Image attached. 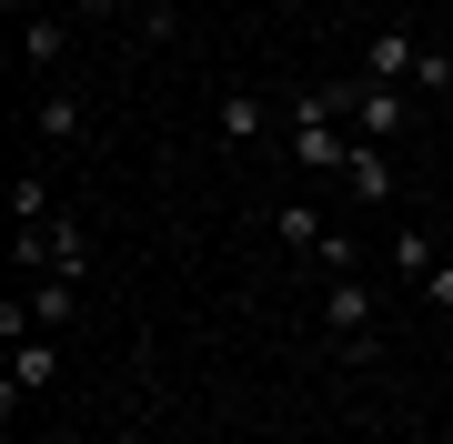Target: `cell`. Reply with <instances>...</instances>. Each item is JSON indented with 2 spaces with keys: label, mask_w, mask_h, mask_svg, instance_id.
<instances>
[{
  "label": "cell",
  "mask_w": 453,
  "mask_h": 444,
  "mask_svg": "<svg viewBox=\"0 0 453 444\" xmlns=\"http://www.w3.org/2000/svg\"><path fill=\"white\" fill-rule=\"evenodd\" d=\"M50 374H61V333H20V344H11V394H0V404L20 414V394H41Z\"/></svg>",
  "instance_id": "4"
},
{
  "label": "cell",
  "mask_w": 453,
  "mask_h": 444,
  "mask_svg": "<svg viewBox=\"0 0 453 444\" xmlns=\"http://www.w3.org/2000/svg\"><path fill=\"white\" fill-rule=\"evenodd\" d=\"M413 61H423L413 31H372V41H363V82H403V91H413Z\"/></svg>",
  "instance_id": "5"
},
{
  "label": "cell",
  "mask_w": 453,
  "mask_h": 444,
  "mask_svg": "<svg viewBox=\"0 0 453 444\" xmlns=\"http://www.w3.org/2000/svg\"><path fill=\"white\" fill-rule=\"evenodd\" d=\"M11 222H50V182H41V172L11 182Z\"/></svg>",
  "instance_id": "13"
},
{
  "label": "cell",
  "mask_w": 453,
  "mask_h": 444,
  "mask_svg": "<svg viewBox=\"0 0 453 444\" xmlns=\"http://www.w3.org/2000/svg\"><path fill=\"white\" fill-rule=\"evenodd\" d=\"M211 132H222V142H262V132H273V101H262V91H222V101H211Z\"/></svg>",
  "instance_id": "7"
},
{
  "label": "cell",
  "mask_w": 453,
  "mask_h": 444,
  "mask_svg": "<svg viewBox=\"0 0 453 444\" xmlns=\"http://www.w3.org/2000/svg\"><path fill=\"white\" fill-rule=\"evenodd\" d=\"M423 293H434V313H453V263H434V273H423Z\"/></svg>",
  "instance_id": "16"
},
{
  "label": "cell",
  "mask_w": 453,
  "mask_h": 444,
  "mask_svg": "<svg viewBox=\"0 0 453 444\" xmlns=\"http://www.w3.org/2000/svg\"><path fill=\"white\" fill-rule=\"evenodd\" d=\"M131 11H142V31H151V41H172V20H181V0H131Z\"/></svg>",
  "instance_id": "15"
},
{
  "label": "cell",
  "mask_w": 453,
  "mask_h": 444,
  "mask_svg": "<svg viewBox=\"0 0 453 444\" xmlns=\"http://www.w3.org/2000/svg\"><path fill=\"white\" fill-rule=\"evenodd\" d=\"M11 263L20 273H71V283H81L91 273V243H81V232H71V222H11Z\"/></svg>",
  "instance_id": "2"
},
{
  "label": "cell",
  "mask_w": 453,
  "mask_h": 444,
  "mask_svg": "<svg viewBox=\"0 0 453 444\" xmlns=\"http://www.w3.org/2000/svg\"><path fill=\"white\" fill-rule=\"evenodd\" d=\"M333 112L353 121L363 142H393V132L413 121V91H403V82H363V71H353V82H333Z\"/></svg>",
  "instance_id": "1"
},
{
  "label": "cell",
  "mask_w": 453,
  "mask_h": 444,
  "mask_svg": "<svg viewBox=\"0 0 453 444\" xmlns=\"http://www.w3.org/2000/svg\"><path fill=\"white\" fill-rule=\"evenodd\" d=\"M273 232H282L292 253H323V243H333L342 222H323V213H312V202H282V213H273Z\"/></svg>",
  "instance_id": "11"
},
{
  "label": "cell",
  "mask_w": 453,
  "mask_h": 444,
  "mask_svg": "<svg viewBox=\"0 0 453 444\" xmlns=\"http://www.w3.org/2000/svg\"><path fill=\"white\" fill-rule=\"evenodd\" d=\"M342 192H353L363 213H372V202H393V152H383V142H353V162H342Z\"/></svg>",
  "instance_id": "6"
},
{
  "label": "cell",
  "mask_w": 453,
  "mask_h": 444,
  "mask_svg": "<svg viewBox=\"0 0 453 444\" xmlns=\"http://www.w3.org/2000/svg\"><path fill=\"white\" fill-rule=\"evenodd\" d=\"M323 333L342 344V363L372 354V283H363V273H333V293H323Z\"/></svg>",
  "instance_id": "3"
},
{
  "label": "cell",
  "mask_w": 453,
  "mask_h": 444,
  "mask_svg": "<svg viewBox=\"0 0 453 444\" xmlns=\"http://www.w3.org/2000/svg\"><path fill=\"white\" fill-rule=\"evenodd\" d=\"M413 91H423V101L453 91V51H423V61H413Z\"/></svg>",
  "instance_id": "14"
},
{
  "label": "cell",
  "mask_w": 453,
  "mask_h": 444,
  "mask_svg": "<svg viewBox=\"0 0 453 444\" xmlns=\"http://www.w3.org/2000/svg\"><path fill=\"white\" fill-rule=\"evenodd\" d=\"M443 263H453V243H443Z\"/></svg>",
  "instance_id": "17"
},
{
  "label": "cell",
  "mask_w": 453,
  "mask_h": 444,
  "mask_svg": "<svg viewBox=\"0 0 453 444\" xmlns=\"http://www.w3.org/2000/svg\"><path fill=\"white\" fill-rule=\"evenodd\" d=\"M393 263H403V273L423 283V273H434V263H443V243H434V232H393Z\"/></svg>",
  "instance_id": "12"
},
{
  "label": "cell",
  "mask_w": 453,
  "mask_h": 444,
  "mask_svg": "<svg viewBox=\"0 0 453 444\" xmlns=\"http://www.w3.org/2000/svg\"><path fill=\"white\" fill-rule=\"evenodd\" d=\"M31 323L41 333H71V323H81V283H71V273H41L31 283Z\"/></svg>",
  "instance_id": "9"
},
{
  "label": "cell",
  "mask_w": 453,
  "mask_h": 444,
  "mask_svg": "<svg viewBox=\"0 0 453 444\" xmlns=\"http://www.w3.org/2000/svg\"><path fill=\"white\" fill-rule=\"evenodd\" d=\"M61 51H71V20L61 11H31V20H20V61H31V71H61Z\"/></svg>",
  "instance_id": "10"
},
{
  "label": "cell",
  "mask_w": 453,
  "mask_h": 444,
  "mask_svg": "<svg viewBox=\"0 0 453 444\" xmlns=\"http://www.w3.org/2000/svg\"><path fill=\"white\" fill-rule=\"evenodd\" d=\"M31 132H41L50 152H71V142L91 132V112H81V91H41V112H31Z\"/></svg>",
  "instance_id": "8"
}]
</instances>
